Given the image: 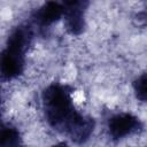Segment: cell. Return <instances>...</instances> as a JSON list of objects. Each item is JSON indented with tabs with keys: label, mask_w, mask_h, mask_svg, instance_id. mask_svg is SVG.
I'll return each mask as SVG.
<instances>
[{
	"label": "cell",
	"mask_w": 147,
	"mask_h": 147,
	"mask_svg": "<svg viewBox=\"0 0 147 147\" xmlns=\"http://www.w3.org/2000/svg\"><path fill=\"white\" fill-rule=\"evenodd\" d=\"M42 108L48 124L70 140L83 144L94 131V119L75 109L72 90L63 84L48 85L41 95Z\"/></svg>",
	"instance_id": "cell-1"
},
{
	"label": "cell",
	"mask_w": 147,
	"mask_h": 147,
	"mask_svg": "<svg viewBox=\"0 0 147 147\" xmlns=\"http://www.w3.org/2000/svg\"><path fill=\"white\" fill-rule=\"evenodd\" d=\"M63 6V20L67 31L72 36H79L85 30V11L88 0H61Z\"/></svg>",
	"instance_id": "cell-2"
},
{
	"label": "cell",
	"mask_w": 147,
	"mask_h": 147,
	"mask_svg": "<svg viewBox=\"0 0 147 147\" xmlns=\"http://www.w3.org/2000/svg\"><path fill=\"white\" fill-rule=\"evenodd\" d=\"M142 129L140 119L129 113H121L111 116L108 121V132L114 140H119L138 133Z\"/></svg>",
	"instance_id": "cell-3"
},
{
	"label": "cell",
	"mask_w": 147,
	"mask_h": 147,
	"mask_svg": "<svg viewBox=\"0 0 147 147\" xmlns=\"http://www.w3.org/2000/svg\"><path fill=\"white\" fill-rule=\"evenodd\" d=\"M25 53L6 47L1 55V75L3 79L10 80L18 77L24 69Z\"/></svg>",
	"instance_id": "cell-4"
},
{
	"label": "cell",
	"mask_w": 147,
	"mask_h": 147,
	"mask_svg": "<svg viewBox=\"0 0 147 147\" xmlns=\"http://www.w3.org/2000/svg\"><path fill=\"white\" fill-rule=\"evenodd\" d=\"M63 17V6L61 1L48 0L46 1L33 15L34 23L40 28H47Z\"/></svg>",
	"instance_id": "cell-5"
},
{
	"label": "cell",
	"mask_w": 147,
	"mask_h": 147,
	"mask_svg": "<svg viewBox=\"0 0 147 147\" xmlns=\"http://www.w3.org/2000/svg\"><path fill=\"white\" fill-rule=\"evenodd\" d=\"M33 32L29 25H20L13 30L7 40V47L26 53L29 46L31 45Z\"/></svg>",
	"instance_id": "cell-6"
},
{
	"label": "cell",
	"mask_w": 147,
	"mask_h": 147,
	"mask_svg": "<svg viewBox=\"0 0 147 147\" xmlns=\"http://www.w3.org/2000/svg\"><path fill=\"white\" fill-rule=\"evenodd\" d=\"M21 144V134L18 130L8 124L3 125L0 134V145L2 147H11V146H17Z\"/></svg>",
	"instance_id": "cell-7"
},
{
	"label": "cell",
	"mask_w": 147,
	"mask_h": 147,
	"mask_svg": "<svg viewBox=\"0 0 147 147\" xmlns=\"http://www.w3.org/2000/svg\"><path fill=\"white\" fill-rule=\"evenodd\" d=\"M133 91L138 100L147 102V74L140 75L133 82Z\"/></svg>",
	"instance_id": "cell-8"
}]
</instances>
